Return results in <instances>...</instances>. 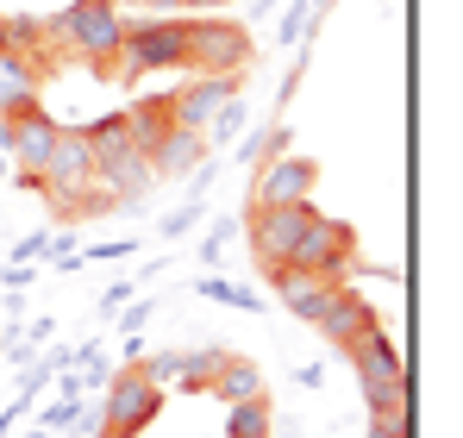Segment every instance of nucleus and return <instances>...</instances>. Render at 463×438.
Here are the masks:
<instances>
[{"instance_id": "1", "label": "nucleus", "mask_w": 463, "mask_h": 438, "mask_svg": "<svg viewBox=\"0 0 463 438\" xmlns=\"http://www.w3.org/2000/svg\"><path fill=\"white\" fill-rule=\"evenodd\" d=\"M119 38H126V13L107 6V0H76V6H63L51 19V44L81 57V63H94V70H113Z\"/></svg>"}, {"instance_id": "2", "label": "nucleus", "mask_w": 463, "mask_h": 438, "mask_svg": "<svg viewBox=\"0 0 463 438\" xmlns=\"http://www.w3.org/2000/svg\"><path fill=\"white\" fill-rule=\"evenodd\" d=\"M156 407H163V388H156L138 364H126L119 376H107V414H100V433L107 438L145 433V426L156 420Z\"/></svg>"}, {"instance_id": "3", "label": "nucleus", "mask_w": 463, "mask_h": 438, "mask_svg": "<svg viewBox=\"0 0 463 438\" xmlns=\"http://www.w3.org/2000/svg\"><path fill=\"white\" fill-rule=\"evenodd\" d=\"M113 63L126 75H145V70H182L188 63V19H156V25H138L119 38Z\"/></svg>"}, {"instance_id": "4", "label": "nucleus", "mask_w": 463, "mask_h": 438, "mask_svg": "<svg viewBox=\"0 0 463 438\" xmlns=\"http://www.w3.org/2000/svg\"><path fill=\"white\" fill-rule=\"evenodd\" d=\"M307 219H313V201H295V207H250V251H257L263 276L288 270V257H295Z\"/></svg>"}, {"instance_id": "5", "label": "nucleus", "mask_w": 463, "mask_h": 438, "mask_svg": "<svg viewBox=\"0 0 463 438\" xmlns=\"http://www.w3.org/2000/svg\"><path fill=\"white\" fill-rule=\"evenodd\" d=\"M188 63L207 75H244L250 63V32L226 19H188Z\"/></svg>"}, {"instance_id": "6", "label": "nucleus", "mask_w": 463, "mask_h": 438, "mask_svg": "<svg viewBox=\"0 0 463 438\" xmlns=\"http://www.w3.org/2000/svg\"><path fill=\"white\" fill-rule=\"evenodd\" d=\"M351 364H357V382H364V401L370 407H401L407 401V369L394 357L388 332H370L364 345H351Z\"/></svg>"}, {"instance_id": "7", "label": "nucleus", "mask_w": 463, "mask_h": 438, "mask_svg": "<svg viewBox=\"0 0 463 438\" xmlns=\"http://www.w3.org/2000/svg\"><path fill=\"white\" fill-rule=\"evenodd\" d=\"M345 263H351V225L326 219L313 207V219L301 225V244L288 257V270H313V276H338L345 282Z\"/></svg>"}, {"instance_id": "8", "label": "nucleus", "mask_w": 463, "mask_h": 438, "mask_svg": "<svg viewBox=\"0 0 463 438\" xmlns=\"http://www.w3.org/2000/svg\"><path fill=\"white\" fill-rule=\"evenodd\" d=\"M313 182H319V169H313L307 157H288V150H276V157H263L257 163V207H295V201H313Z\"/></svg>"}, {"instance_id": "9", "label": "nucleus", "mask_w": 463, "mask_h": 438, "mask_svg": "<svg viewBox=\"0 0 463 438\" xmlns=\"http://www.w3.org/2000/svg\"><path fill=\"white\" fill-rule=\"evenodd\" d=\"M94 188H100L113 207H138L156 188V169H151L145 150H119V157H100V163H94Z\"/></svg>"}, {"instance_id": "10", "label": "nucleus", "mask_w": 463, "mask_h": 438, "mask_svg": "<svg viewBox=\"0 0 463 438\" xmlns=\"http://www.w3.org/2000/svg\"><path fill=\"white\" fill-rule=\"evenodd\" d=\"M269 282H276V300H282L295 319H307V326H319V313H326V307L338 300V289H345L338 276H313V270H276Z\"/></svg>"}, {"instance_id": "11", "label": "nucleus", "mask_w": 463, "mask_h": 438, "mask_svg": "<svg viewBox=\"0 0 463 438\" xmlns=\"http://www.w3.org/2000/svg\"><path fill=\"white\" fill-rule=\"evenodd\" d=\"M232 94H238V75H207L201 70V81H188V88H175L169 94V113H175V126H207L213 119V107H226Z\"/></svg>"}, {"instance_id": "12", "label": "nucleus", "mask_w": 463, "mask_h": 438, "mask_svg": "<svg viewBox=\"0 0 463 438\" xmlns=\"http://www.w3.org/2000/svg\"><path fill=\"white\" fill-rule=\"evenodd\" d=\"M319 332H326L338 351H351V345H364V338H370V332H383V326H376V313H370L351 289H338V300L319 313Z\"/></svg>"}, {"instance_id": "13", "label": "nucleus", "mask_w": 463, "mask_h": 438, "mask_svg": "<svg viewBox=\"0 0 463 438\" xmlns=\"http://www.w3.org/2000/svg\"><path fill=\"white\" fill-rule=\"evenodd\" d=\"M57 145V126L38 113V107H25V113H13V163H19V176H38L44 169V157Z\"/></svg>"}, {"instance_id": "14", "label": "nucleus", "mask_w": 463, "mask_h": 438, "mask_svg": "<svg viewBox=\"0 0 463 438\" xmlns=\"http://www.w3.org/2000/svg\"><path fill=\"white\" fill-rule=\"evenodd\" d=\"M201 163H207V138H201L194 126H169V132L151 145L156 176H188V169H201Z\"/></svg>"}, {"instance_id": "15", "label": "nucleus", "mask_w": 463, "mask_h": 438, "mask_svg": "<svg viewBox=\"0 0 463 438\" xmlns=\"http://www.w3.org/2000/svg\"><path fill=\"white\" fill-rule=\"evenodd\" d=\"M38 75H44V70H38L32 57H19V51L0 44V113H25V107H38V88H44Z\"/></svg>"}, {"instance_id": "16", "label": "nucleus", "mask_w": 463, "mask_h": 438, "mask_svg": "<svg viewBox=\"0 0 463 438\" xmlns=\"http://www.w3.org/2000/svg\"><path fill=\"white\" fill-rule=\"evenodd\" d=\"M126 126H132V145L151 157V145L163 138V132H169V126H175V113H169V94H145V100L126 113Z\"/></svg>"}, {"instance_id": "17", "label": "nucleus", "mask_w": 463, "mask_h": 438, "mask_svg": "<svg viewBox=\"0 0 463 438\" xmlns=\"http://www.w3.org/2000/svg\"><path fill=\"white\" fill-rule=\"evenodd\" d=\"M220 401H250V395H263V376H257V364H244V357H226V364L213 369V382H207Z\"/></svg>"}, {"instance_id": "18", "label": "nucleus", "mask_w": 463, "mask_h": 438, "mask_svg": "<svg viewBox=\"0 0 463 438\" xmlns=\"http://www.w3.org/2000/svg\"><path fill=\"white\" fill-rule=\"evenodd\" d=\"M0 44L19 51V57H32V51H57V44H51V19H32V13L0 19Z\"/></svg>"}, {"instance_id": "19", "label": "nucleus", "mask_w": 463, "mask_h": 438, "mask_svg": "<svg viewBox=\"0 0 463 438\" xmlns=\"http://www.w3.org/2000/svg\"><path fill=\"white\" fill-rule=\"evenodd\" d=\"M81 138H88V150H94V163H100V157H119V150H138V145H132V126H126V113H107V119L81 126Z\"/></svg>"}, {"instance_id": "20", "label": "nucleus", "mask_w": 463, "mask_h": 438, "mask_svg": "<svg viewBox=\"0 0 463 438\" xmlns=\"http://www.w3.org/2000/svg\"><path fill=\"white\" fill-rule=\"evenodd\" d=\"M226 438H269V401H263V395H250V401H232Z\"/></svg>"}, {"instance_id": "21", "label": "nucleus", "mask_w": 463, "mask_h": 438, "mask_svg": "<svg viewBox=\"0 0 463 438\" xmlns=\"http://www.w3.org/2000/svg\"><path fill=\"white\" fill-rule=\"evenodd\" d=\"M238 132H244V94H232L226 107H213V119L201 126V138H207V145H232Z\"/></svg>"}, {"instance_id": "22", "label": "nucleus", "mask_w": 463, "mask_h": 438, "mask_svg": "<svg viewBox=\"0 0 463 438\" xmlns=\"http://www.w3.org/2000/svg\"><path fill=\"white\" fill-rule=\"evenodd\" d=\"M276 38H282V51H288V44H307V38H313V6H307V0H288V13H282Z\"/></svg>"}, {"instance_id": "23", "label": "nucleus", "mask_w": 463, "mask_h": 438, "mask_svg": "<svg viewBox=\"0 0 463 438\" xmlns=\"http://www.w3.org/2000/svg\"><path fill=\"white\" fill-rule=\"evenodd\" d=\"M220 364H226V351H182V376H188V388H207Z\"/></svg>"}, {"instance_id": "24", "label": "nucleus", "mask_w": 463, "mask_h": 438, "mask_svg": "<svg viewBox=\"0 0 463 438\" xmlns=\"http://www.w3.org/2000/svg\"><path fill=\"white\" fill-rule=\"evenodd\" d=\"M194 289L207 294V300H226V307H257V294H250V289H238V282H226V276H201Z\"/></svg>"}, {"instance_id": "25", "label": "nucleus", "mask_w": 463, "mask_h": 438, "mask_svg": "<svg viewBox=\"0 0 463 438\" xmlns=\"http://www.w3.org/2000/svg\"><path fill=\"white\" fill-rule=\"evenodd\" d=\"M145 376H151L156 388H169V382H182V351H163V357H151V364H138Z\"/></svg>"}, {"instance_id": "26", "label": "nucleus", "mask_w": 463, "mask_h": 438, "mask_svg": "<svg viewBox=\"0 0 463 438\" xmlns=\"http://www.w3.org/2000/svg\"><path fill=\"white\" fill-rule=\"evenodd\" d=\"M194 225H201V201H194V195H188V207H175V214L163 219V238H188V232H194Z\"/></svg>"}, {"instance_id": "27", "label": "nucleus", "mask_w": 463, "mask_h": 438, "mask_svg": "<svg viewBox=\"0 0 463 438\" xmlns=\"http://www.w3.org/2000/svg\"><path fill=\"white\" fill-rule=\"evenodd\" d=\"M232 232H238V225H213V232H207V244H201V257H207V263H220V257H226Z\"/></svg>"}, {"instance_id": "28", "label": "nucleus", "mask_w": 463, "mask_h": 438, "mask_svg": "<svg viewBox=\"0 0 463 438\" xmlns=\"http://www.w3.org/2000/svg\"><path fill=\"white\" fill-rule=\"evenodd\" d=\"M32 257H51V238H44V232H38V238H25V244L13 251V263H32Z\"/></svg>"}, {"instance_id": "29", "label": "nucleus", "mask_w": 463, "mask_h": 438, "mask_svg": "<svg viewBox=\"0 0 463 438\" xmlns=\"http://www.w3.org/2000/svg\"><path fill=\"white\" fill-rule=\"evenodd\" d=\"M126 300H132V282H113V289L100 294V313H119Z\"/></svg>"}, {"instance_id": "30", "label": "nucleus", "mask_w": 463, "mask_h": 438, "mask_svg": "<svg viewBox=\"0 0 463 438\" xmlns=\"http://www.w3.org/2000/svg\"><path fill=\"white\" fill-rule=\"evenodd\" d=\"M81 407L76 401H70V395H63V401H57V407H51V414H44V426H70V420H76Z\"/></svg>"}, {"instance_id": "31", "label": "nucleus", "mask_w": 463, "mask_h": 438, "mask_svg": "<svg viewBox=\"0 0 463 438\" xmlns=\"http://www.w3.org/2000/svg\"><path fill=\"white\" fill-rule=\"evenodd\" d=\"M25 282H32V263H13L6 270V294H25Z\"/></svg>"}, {"instance_id": "32", "label": "nucleus", "mask_w": 463, "mask_h": 438, "mask_svg": "<svg viewBox=\"0 0 463 438\" xmlns=\"http://www.w3.org/2000/svg\"><path fill=\"white\" fill-rule=\"evenodd\" d=\"M13 145V113H0V150Z\"/></svg>"}, {"instance_id": "33", "label": "nucleus", "mask_w": 463, "mask_h": 438, "mask_svg": "<svg viewBox=\"0 0 463 438\" xmlns=\"http://www.w3.org/2000/svg\"><path fill=\"white\" fill-rule=\"evenodd\" d=\"M145 6H194V0H145Z\"/></svg>"}, {"instance_id": "34", "label": "nucleus", "mask_w": 463, "mask_h": 438, "mask_svg": "<svg viewBox=\"0 0 463 438\" xmlns=\"http://www.w3.org/2000/svg\"><path fill=\"white\" fill-rule=\"evenodd\" d=\"M244 6H250V13H263V6H276V0H244Z\"/></svg>"}, {"instance_id": "35", "label": "nucleus", "mask_w": 463, "mask_h": 438, "mask_svg": "<svg viewBox=\"0 0 463 438\" xmlns=\"http://www.w3.org/2000/svg\"><path fill=\"white\" fill-rule=\"evenodd\" d=\"M307 6H313V19H319V13H326V6H332V0H307Z\"/></svg>"}, {"instance_id": "36", "label": "nucleus", "mask_w": 463, "mask_h": 438, "mask_svg": "<svg viewBox=\"0 0 463 438\" xmlns=\"http://www.w3.org/2000/svg\"><path fill=\"white\" fill-rule=\"evenodd\" d=\"M107 6H145V0H107Z\"/></svg>"}, {"instance_id": "37", "label": "nucleus", "mask_w": 463, "mask_h": 438, "mask_svg": "<svg viewBox=\"0 0 463 438\" xmlns=\"http://www.w3.org/2000/svg\"><path fill=\"white\" fill-rule=\"evenodd\" d=\"M194 6H213V0H194Z\"/></svg>"}, {"instance_id": "38", "label": "nucleus", "mask_w": 463, "mask_h": 438, "mask_svg": "<svg viewBox=\"0 0 463 438\" xmlns=\"http://www.w3.org/2000/svg\"><path fill=\"white\" fill-rule=\"evenodd\" d=\"M94 438H107V433H94Z\"/></svg>"}]
</instances>
